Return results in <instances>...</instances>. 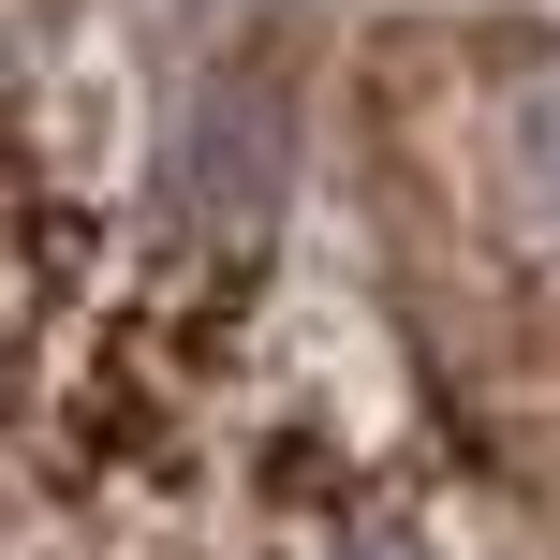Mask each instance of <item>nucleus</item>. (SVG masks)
Wrapping results in <instances>:
<instances>
[{
	"label": "nucleus",
	"mask_w": 560,
	"mask_h": 560,
	"mask_svg": "<svg viewBox=\"0 0 560 560\" xmlns=\"http://www.w3.org/2000/svg\"><path fill=\"white\" fill-rule=\"evenodd\" d=\"M516 177L560 207V74H546V89H516Z\"/></svg>",
	"instance_id": "nucleus-1"
}]
</instances>
